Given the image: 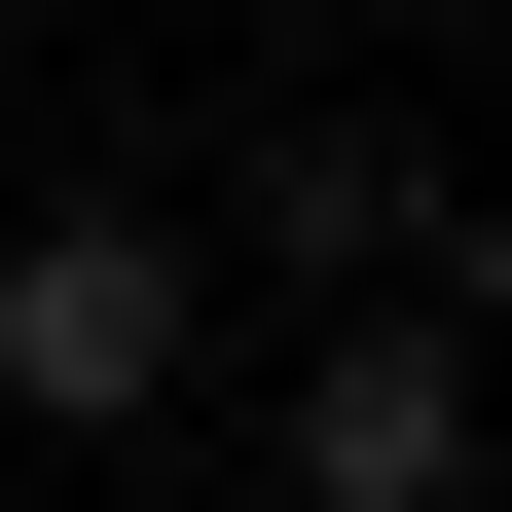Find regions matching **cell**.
I'll return each mask as SVG.
<instances>
[{
    "label": "cell",
    "instance_id": "277c9868",
    "mask_svg": "<svg viewBox=\"0 0 512 512\" xmlns=\"http://www.w3.org/2000/svg\"><path fill=\"white\" fill-rule=\"evenodd\" d=\"M439 330H476V403H512V147L439 183Z\"/></svg>",
    "mask_w": 512,
    "mask_h": 512
},
{
    "label": "cell",
    "instance_id": "3957f363",
    "mask_svg": "<svg viewBox=\"0 0 512 512\" xmlns=\"http://www.w3.org/2000/svg\"><path fill=\"white\" fill-rule=\"evenodd\" d=\"M220 256L293 293V330H366V293H439V147H403V110H293V147L220 183Z\"/></svg>",
    "mask_w": 512,
    "mask_h": 512
},
{
    "label": "cell",
    "instance_id": "7a4b0ae2",
    "mask_svg": "<svg viewBox=\"0 0 512 512\" xmlns=\"http://www.w3.org/2000/svg\"><path fill=\"white\" fill-rule=\"evenodd\" d=\"M293 512H512V403H476V330L439 293H366V330H293V439H256Z\"/></svg>",
    "mask_w": 512,
    "mask_h": 512
},
{
    "label": "cell",
    "instance_id": "6da1fadb",
    "mask_svg": "<svg viewBox=\"0 0 512 512\" xmlns=\"http://www.w3.org/2000/svg\"><path fill=\"white\" fill-rule=\"evenodd\" d=\"M183 366H220V256L147 183H37L0 220V439H183Z\"/></svg>",
    "mask_w": 512,
    "mask_h": 512
}]
</instances>
